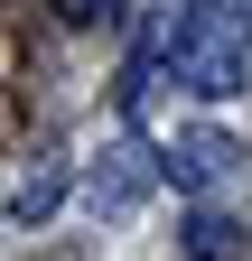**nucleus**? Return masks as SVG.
<instances>
[{
  "label": "nucleus",
  "instance_id": "f257e3e1",
  "mask_svg": "<svg viewBox=\"0 0 252 261\" xmlns=\"http://www.w3.org/2000/svg\"><path fill=\"white\" fill-rule=\"evenodd\" d=\"M168 75L206 103L252 93V0H187L168 38Z\"/></svg>",
  "mask_w": 252,
  "mask_h": 261
},
{
  "label": "nucleus",
  "instance_id": "f03ea898",
  "mask_svg": "<svg viewBox=\"0 0 252 261\" xmlns=\"http://www.w3.org/2000/svg\"><path fill=\"white\" fill-rule=\"evenodd\" d=\"M234 168H243L234 130H178V140L159 149V187H178V196H206V187H224Z\"/></svg>",
  "mask_w": 252,
  "mask_h": 261
},
{
  "label": "nucleus",
  "instance_id": "7ed1b4c3",
  "mask_svg": "<svg viewBox=\"0 0 252 261\" xmlns=\"http://www.w3.org/2000/svg\"><path fill=\"white\" fill-rule=\"evenodd\" d=\"M178 252H187V261H243V252H252V224L224 215V205H196V215L178 224Z\"/></svg>",
  "mask_w": 252,
  "mask_h": 261
},
{
  "label": "nucleus",
  "instance_id": "20e7f679",
  "mask_svg": "<svg viewBox=\"0 0 252 261\" xmlns=\"http://www.w3.org/2000/svg\"><path fill=\"white\" fill-rule=\"evenodd\" d=\"M149 177H159V159H140V149H112L103 159V168H93V215H131L140 205V196H149Z\"/></svg>",
  "mask_w": 252,
  "mask_h": 261
},
{
  "label": "nucleus",
  "instance_id": "39448f33",
  "mask_svg": "<svg viewBox=\"0 0 252 261\" xmlns=\"http://www.w3.org/2000/svg\"><path fill=\"white\" fill-rule=\"evenodd\" d=\"M56 205H66V168L47 159V168H28V177H19V196H10V224L28 233V224H47Z\"/></svg>",
  "mask_w": 252,
  "mask_h": 261
},
{
  "label": "nucleus",
  "instance_id": "423d86ee",
  "mask_svg": "<svg viewBox=\"0 0 252 261\" xmlns=\"http://www.w3.org/2000/svg\"><path fill=\"white\" fill-rule=\"evenodd\" d=\"M47 10L66 19V28H112L121 10H131V0H47Z\"/></svg>",
  "mask_w": 252,
  "mask_h": 261
}]
</instances>
